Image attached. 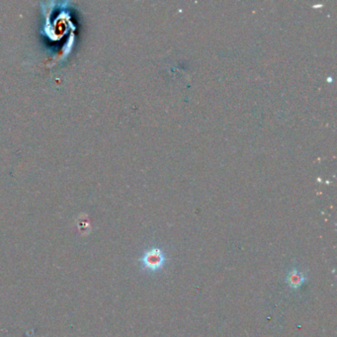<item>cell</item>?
Segmentation results:
<instances>
[{
  "instance_id": "2",
  "label": "cell",
  "mask_w": 337,
  "mask_h": 337,
  "mask_svg": "<svg viewBox=\"0 0 337 337\" xmlns=\"http://www.w3.org/2000/svg\"><path fill=\"white\" fill-rule=\"evenodd\" d=\"M287 280H288V283H289V285L291 287H293V288H299L304 283L305 278H304V276L301 273H299L297 271H294V272H291L289 274Z\"/></svg>"
},
{
  "instance_id": "1",
  "label": "cell",
  "mask_w": 337,
  "mask_h": 337,
  "mask_svg": "<svg viewBox=\"0 0 337 337\" xmlns=\"http://www.w3.org/2000/svg\"><path fill=\"white\" fill-rule=\"evenodd\" d=\"M164 254L161 249L159 248H151L147 250L145 255L142 258V262L144 266L148 270H158L162 267L164 263Z\"/></svg>"
}]
</instances>
